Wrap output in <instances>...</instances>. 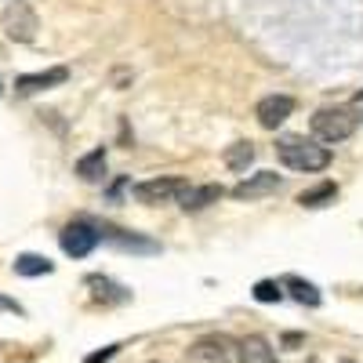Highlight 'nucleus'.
<instances>
[{
	"label": "nucleus",
	"instance_id": "9d476101",
	"mask_svg": "<svg viewBox=\"0 0 363 363\" xmlns=\"http://www.w3.org/2000/svg\"><path fill=\"white\" fill-rule=\"evenodd\" d=\"M222 186H186V193H182V211H203L211 203H218L222 200Z\"/></svg>",
	"mask_w": 363,
	"mask_h": 363
},
{
	"label": "nucleus",
	"instance_id": "ddd939ff",
	"mask_svg": "<svg viewBox=\"0 0 363 363\" xmlns=\"http://www.w3.org/2000/svg\"><path fill=\"white\" fill-rule=\"evenodd\" d=\"M280 287L291 291V298L298 301V306H309V309L320 306V291H316V284H309V280H301V277H284Z\"/></svg>",
	"mask_w": 363,
	"mask_h": 363
},
{
	"label": "nucleus",
	"instance_id": "2eb2a0df",
	"mask_svg": "<svg viewBox=\"0 0 363 363\" xmlns=\"http://www.w3.org/2000/svg\"><path fill=\"white\" fill-rule=\"evenodd\" d=\"M55 265H51V258H44V255H18L15 258V272L18 277H48Z\"/></svg>",
	"mask_w": 363,
	"mask_h": 363
},
{
	"label": "nucleus",
	"instance_id": "412c9836",
	"mask_svg": "<svg viewBox=\"0 0 363 363\" xmlns=\"http://www.w3.org/2000/svg\"><path fill=\"white\" fill-rule=\"evenodd\" d=\"M284 345H291V349L301 345V335H284Z\"/></svg>",
	"mask_w": 363,
	"mask_h": 363
},
{
	"label": "nucleus",
	"instance_id": "f8f14e48",
	"mask_svg": "<svg viewBox=\"0 0 363 363\" xmlns=\"http://www.w3.org/2000/svg\"><path fill=\"white\" fill-rule=\"evenodd\" d=\"M240 363H277V352L262 335H247L240 342Z\"/></svg>",
	"mask_w": 363,
	"mask_h": 363
},
{
	"label": "nucleus",
	"instance_id": "4468645a",
	"mask_svg": "<svg viewBox=\"0 0 363 363\" xmlns=\"http://www.w3.org/2000/svg\"><path fill=\"white\" fill-rule=\"evenodd\" d=\"M77 174H80L84 182H99V178L106 174V149H91L87 157H80V160H77Z\"/></svg>",
	"mask_w": 363,
	"mask_h": 363
},
{
	"label": "nucleus",
	"instance_id": "6ab92c4d",
	"mask_svg": "<svg viewBox=\"0 0 363 363\" xmlns=\"http://www.w3.org/2000/svg\"><path fill=\"white\" fill-rule=\"evenodd\" d=\"M116 352H120V345H106V349H99V352H91L84 363H109Z\"/></svg>",
	"mask_w": 363,
	"mask_h": 363
},
{
	"label": "nucleus",
	"instance_id": "6e6552de",
	"mask_svg": "<svg viewBox=\"0 0 363 363\" xmlns=\"http://www.w3.org/2000/svg\"><path fill=\"white\" fill-rule=\"evenodd\" d=\"M291 113H294V99H287V95H269V99H262L258 109H255L258 124H262L265 131H277Z\"/></svg>",
	"mask_w": 363,
	"mask_h": 363
},
{
	"label": "nucleus",
	"instance_id": "f03ea898",
	"mask_svg": "<svg viewBox=\"0 0 363 363\" xmlns=\"http://www.w3.org/2000/svg\"><path fill=\"white\" fill-rule=\"evenodd\" d=\"M356 124H359V116L349 106H327V109H316V116H313V135L327 145H338V142L352 138Z\"/></svg>",
	"mask_w": 363,
	"mask_h": 363
},
{
	"label": "nucleus",
	"instance_id": "f3484780",
	"mask_svg": "<svg viewBox=\"0 0 363 363\" xmlns=\"http://www.w3.org/2000/svg\"><path fill=\"white\" fill-rule=\"evenodd\" d=\"M251 160H255V145H251V142H236V145L225 149V164H229V171H247Z\"/></svg>",
	"mask_w": 363,
	"mask_h": 363
},
{
	"label": "nucleus",
	"instance_id": "7ed1b4c3",
	"mask_svg": "<svg viewBox=\"0 0 363 363\" xmlns=\"http://www.w3.org/2000/svg\"><path fill=\"white\" fill-rule=\"evenodd\" d=\"M189 363H240V342L225 330H211L189 345Z\"/></svg>",
	"mask_w": 363,
	"mask_h": 363
},
{
	"label": "nucleus",
	"instance_id": "0eeeda50",
	"mask_svg": "<svg viewBox=\"0 0 363 363\" xmlns=\"http://www.w3.org/2000/svg\"><path fill=\"white\" fill-rule=\"evenodd\" d=\"M284 186V178L277 171H258L251 178H244L240 186L233 189V200H262V196H272Z\"/></svg>",
	"mask_w": 363,
	"mask_h": 363
},
{
	"label": "nucleus",
	"instance_id": "aec40b11",
	"mask_svg": "<svg viewBox=\"0 0 363 363\" xmlns=\"http://www.w3.org/2000/svg\"><path fill=\"white\" fill-rule=\"evenodd\" d=\"M0 309H8V313H22L18 301H11V298H4V294H0Z\"/></svg>",
	"mask_w": 363,
	"mask_h": 363
},
{
	"label": "nucleus",
	"instance_id": "f257e3e1",
	"mask_svg": "<svg viewBox=\"0 0 363 363\" xmlns=\"http://www.w3.org/2000/svg\"><path fill=\"white\" fill-rule=\"evenodd\" d=\"M277 153H280V160H284L291 171H306V174L323 171V167L330 164V149H327V145H320V142H313V138H298V135L280 138Z\"/></svg>",
	"mask_w": 363,
	"mask_h": 363
},
{
	"label": "nucleus",
	"instance_id": "9b49d317",
	"mask_svg": "<svg viewBox=\"0 0 363 363\" xmlns=\"http://www.w3.org/2000/svg\"><path fill=\"white\" fill-rule=\"evenodd\" d=\"M84 284L91 287V294H95L99 301H106V306H120V301H128V298H131V291H128V287L113 284L109 277H87Z\"/></svg>",
	"mask_w": 363,
	"mask_h": 363
},
{
	"label": "nucleus",
	"instance_id": "1a4fd4ad",
	"mask_svg": "<svg viewBox=\"0 0 363 363\" xmlns=\"http://www.w3.org/2000/svg\"><path fill=\"white\" fill-rule=\"evenodd\" d=\"M69 80V69L66 66H55V69H44V73H26L15 80V91L18 95H37V91H48V87H58Z\"/></svg>",
	"mask_w": 363,
	"mask_h": 363
},
{
	"label": "nucleus",
	"instance_id": "a211bd4d",
	"mask_svg": "<svg viewBox=\"0 0 363 363\" xmlns=\"http://www.w3.org/2000/svg\"><path fill=\"white\" fill-rule=\"evenodd\" d=\"M251 294H255V301H265V306H269V301H280L284 298V287L277 280H258Z\"/></svg>",
	"mask_w": 363,
	"mask_h": 363
},
{
	"label": "nucleus",
	"instance_id": "4be33fe9",
	"mask_svg": "<svg viewBox=\"0 0 363 363\" xmlns=\"http://www.w3.org/2000/svg\"><path fill=\"white\" fill-rule=\"evenodd\" d=\"M149 363H160V359H149Z\"/></svg>",
	"mask_w": 363,
	"mask_h": 363
},
{
	"label": "nucleus",
	"instance_id": "20e7f679",
	"mask_svg": "<svg viewBox=\"0 0 363 363\" xmlns=\"http://www.w3.org/2000/svg\"><path fill=\"white\" fill-rule=\"evenodd\" d=\"M99 240H102L99 225H91V222H84V218L69 222L62 233H58V244H62V251H66L69 258H87L91 251L99 247Z\"/></svg>",
	"mask_w": 363,
	"mask_h": 363
},
{
	"label": "nucleus",
	"instance_id": "39448f33",
	"mask_svg": "<svg viewBox=\"0 0 363 363\" xmlns=\"http://www.w3.org/2000/svg\"><path fill=\"white\" fill-rule=\"evenodd\" d=\"M186 186H189L186 178H149V182H138V186H135V200L149 203V207H153V203H167V200L186 193Z\"/></svg>",
	"mask_w": 363,
	"mask_h": 363
},
{
	"label": "nucleus",
	"instance_id": "5701e85b",
	"mask_svg": "<svg viewBox=\"0 0 363 363\" xmlns=\"http://www.w3.org/2000/svg\"><path fill=\"white\" fill-rule=\"evenodd\" d=\"M313 363H316V359H313Z\"/></svg>",
	"mask_w": 363,
	"mask_h": 363
},
{
	"label": "nucleus",
	"instance_id": "dca6fc26",
	"mask_svg": "<svg viewBox=\"0 0 363 363\" xmlns=\"http://www.w3.org/2000/svg\"><path fill=\"white\" fill-rule=\"evenodd\" d=\"M335 196H338V186H335V182H323V186H316V189L298 193V203L301 207H327Z\"/></svg>",
	"mask_w": 363,
	"mask_h": 363
},
{
	"label": "nucleus",
	"instance_id": "423d86ee",
	"mask_svg": "<svg viewBox=\"0 0 363 363\" xmlns=\"http://www.w3.org/2000/svg\"><path fill=\"white\" fill-rule=\"evenodd\" d=\"M4 29H8V37H11V40H18V44L33 40V33H37V15H33V8H29L26 0H8Z\"/></svg>",
	"mask_w": 363,
	"mask_h": 363
}]
</instances>
